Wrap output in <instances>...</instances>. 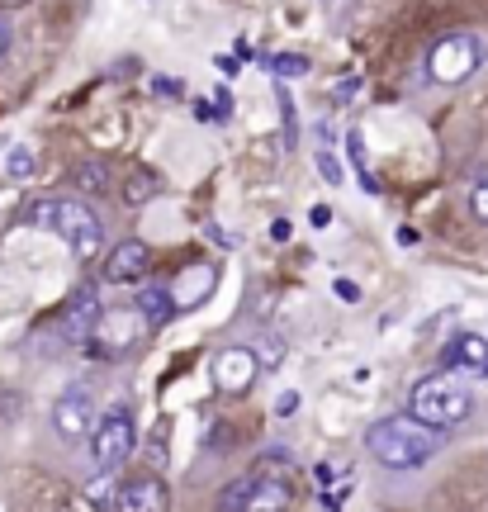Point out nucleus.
Segmentation results:
<instances>
[{
	"instance_id": "obj_4",
	"label": "nucleus",
	"mask_w": 488,
	"mask_h": 512,
	"mask_svg": "<svg viewBox=\"0 0 488 512\" xmlns=\"http://www.w3.org/2000/svg\"><path fill=\"white\" fill-rule=\"evenodd\" d=\"M133 451H138V427H133V413H128V408H109L105 418L95 422V432H91L95 470H119Z\"/></svg>"
},
{
	"instance_id": "obj_26",
	"label": "nucleus",
	"mask_w": 488,
	"mask_h": 512,
	"mask_svg": "<svg viewBox=\"0 0 488 512\" xmlns=\"http://www.w3.org/2000/svg\"><path fill=\"white\" fill-rule=\"evenodd\" d=\"M308 223H313V228H327V223H332V209H327V204L308 209Z\"/></svg>"
},
{
	"instance_id": "obj_24",
	"label": "nucleus",
	"mask_w": 488,
	"mask_h": 512,
	"mask_svg": "<svg viewBox=\"0 0 488 512\" xmlns=\"http://www.w3.org/2000/svg\"><path fill=\"white\" fill-rule=\"evenodd\" d=\"M271 67H275V76H299V72H308L304 57H275Z\"/></svg>"
},
{
	"instance_id": "obj_11",
	"label": "nucleus",
	"mask_w": 488,
	"mask_h": 512,
	"mask_svg": "<svg viewBox=\"0 0 488 512\" xmlns=\"http://www.w3.org/2000/svg\"><path fill=\"white\" fill-rule=\"evenodd\" d=\"M133 304L147 313L152 328H162V323H171V318L181 313V299H176V285H171V280H147Z\"/></svg>"
},
{
	"instance_id": "obj_8",
	"label": "nucleus",
	"mask_w": 488,
	"mask_h": 512,
	"mask_svg": "<svg viewBox=\"0 0 488 512\" xmlns=\"http://www.w3.org/2000/svg\"><path fill=\"white\" fill-rule=\"evenodd\" d=\"M152 275V247L143 238H124L105 261V280L109 285H143Z\"/></svg>"
},
{
	"instance_id": "obj_29",
	"label": "nucleus",
	"mask_w": 488,
	"mask_h": 512,
	"mask_svg": "<svg viewBox=\"0 0 488 512\" xmlns=\"http://www.w3.org/2000/svg\"><path fill=\"white\" fill-rule=\"evenodd\" d=\"M285 238H290V223L275 219V223H271V242H285Z\"/></svg>"
},
{
	"instance_id": "obj_14",
	"label": "nucleus",
	"mask_w": 488,
	"mask_h": 512,
	"mask_svg": "<svg viewBox=\"0 0 488 512\" xmlns=\"http://www.w3.org/2000/svg\"><path fill=\"white\" fill-rule=\"evenodd\" d=\"M446 366H465L470 375H484L488 370V337H474V332H460L451 347H446V356H441Z\"/></svg>"
},
{
	"instance_id": "obj_22",
	"label": "nucleus",
	"mask_w": 488,
	"mask_h": 512,
	"mask_svg": "<svg viewBox=\"0 0 488 512\" xmlns=\"http://www.w3.org/2000/svg\"><path fill=\"white\" fill-rule=\"evenodd\" d=\"M470 214H474L479 223H488V176L470 190Z\"/></svg>"
},
{
	"instance_id": "obj_16",
	"label": "nucleus",
	"mask_w": 488,
	"mask_h": 512,
	"mask_svg": "<svg viewBox=\"0 0 488 512\" xmlns=\"http://www.w3.org/2000/svg\"><path fill=\"white\" fill-rule=\"evenodd\" d=\"M162 195V176L152 171V166H138L133 176H128V185H124V204H147V200H157Z\"/></svg>"
},
{
	"instance_id": "obj_19",
	"label": "nucleus",
	"mask_w": 488,
	"mask_h": 512,
	"mask_svg": "<svg viewBox=\"0 0 488 512\" xmlns=\"http://www.w3.org/2000/svg\"><path fill=\"white\" fill-rule=\"evenodd\" d=\"M166 441H171V422L157 418V427H152V437H147V465H166Z\"/></svg>"
},
{
	"instance_id": "obj_23",
	"label": "nucleus",
	"mask_w": 488,
	"mask_h": 512,
	"mask_svg": "<svg viewBox=\"0 0 488 512\" xmlns=\"http://www.w3.org/2000/svg\"><path fill=\"white\" fill-rule=\"evenodd\" d=\"M256 356H261V366H280V356H285V342H280V337H266Z\"/></svg>"
},
{
	"instance_id": "obj_30",
	"label": "nucleus",
	"mask_w": 488,
	"mask_h": 512,
	"mask_svg": "<svg viewBox=\"0 0 488 512\" xmlns=\"http://www.w3.org/2000/svg\"><path fill=\"white\" fill-rule=\"evenodd\" d=\"M0 5H5V10H10V5H24V0H0Z\"/></svg>"
},
{
	"instance_id": "obj_28",
	"label": "nucleus",
	"mask_w": 488,
	"mask_h": 512,
	"mask_svg": "<svg viewBox=\"0 0 488 512\" xmlns=\"http://www.w3.org/2000/svg\"><path fill=\"white\" fill-rule=\"evenodd\" d=\"M337 294H342L346 304H356V299H361V290H356V285H351V280H337Z\"/></svg>"
},
{
	"instance_id": "obj_27",
	"label": "nucleus",
	"mask_w": 488,
	"mask_h": 512,
	"mask_svg": "<svg viewBox=\"0 0 488 512\" xmlns=\"http://www.w3.org/2000/svg\"><path fill=\"white\" fill-rule=\"evenodd\" d=\"M10 43H15V29H10V19H0V57L10 53Z\"/></svg>"
},
{
	"instance_id": "obj_5",
	"label": "nucleus",
	"mask_w": 488,
	"mask_h": 512,
	"mask_svg": "<svg viewBox=\"0 0 488 512\" xmlns=\"http://www.w3.org/2000/svg\"><path fill=\"white\" fill-rule=\"evenodd\" d=\"M427 72L432 81L441 86H460V81H470L479 72V38L474 34H446L432 43V53H427Z\"/></svg>"
},
{
	"instance_id": "obj_17",
	"label": "nucleus",
	"mask_w": 488,
	"mask_h": 512,
	"mask_svg": "<svg viewBox=\"0 0 488 512\" xmlns=\"http://www.w3.org/2000/svg\"><path fill=\"white\" fill-rule=\"evenodd\" d=\"M86 503H95V508H119V475H114V470H100V475L86 484Z\"/></svg>"
},
{
	"instance_id": "obj_15",
	"label": "nucleus",
	"mask_w": 488,
	"mask_h": 512,
	"mask_svg": "<svg viewBox=\"0 0 488 512\" xmlns=\"http://www.w3.org/2000/svg\"><path fill=\"white\" fill-rule=\"evenodd\" d=\"M256 475V470H252ZM290 503V479H275V475H256L252 479V494L242 508L247 512H271V508H285Z\"/></svg>"
},
{
	"instance_id": "obj_7",
	"label": "nucleus",
	"mask_w": 488,
	"mask_h": 512,
	"mask_svg": "<svg viewBox=\"0 0 488 512\" xmlns=\"http://www.w3.org/2000/svg\"><path fill=\"white\" fill-rule=\"evenodd\" d=\"M256 375H261V356L252 347H223L214 356V384L218 394H228V399L247 394L256 384Z\"/></svg>"
},
{
	"instance_id": "obj_10",
	"label": "nucleus",
	"mask_w": 488,
	"mask_h": 512,
	"mask_svg": "<svg viewBox=\"0 0 488 512\" xmlns=\"http://www.w3.org/2000/svg\"><path fill=\"white\" fill-rule=\"evenodd\" d=\"M53 427L57 437L67 441H86L95 432V403L86 389H72V394H62V399L53 403Z\"/></svg>"
},
{
	"instance_id": "obj_1",
	"label": "nucleus",
	"mask_w": 488,
	"mask_h": 512,
	"mask_svg": "<svg viewBox=\"0 0 488 512\" xmlns=\"http://www.w3.org/2000/svg\"><path fill=\"white\" fill-rule=\"evenodd\" d=\"M365 451L380 460L384 470H417L441 451V427L398 413V418H380L365 432Z\"/></svg>"
},
{
	"instance_id": "obj_6",
	"label": "nucleus",
	"mask_w": 488,
	"mask_h": 512,
	"mask_svg": "<svg viewBox=\"0 0 488 512\" xmlns=\"http://www.w3.org/2000/svg\"><path fill=\"white\" fill-rule=\"evenodd\" d=\"M147 328H152V323H147V313L138 309V304H133V309H100L95 332H91V347L114 361V356H124V351L138 347Z\"/></svg>"
},
{
	"instance_id": "obj_18",
	"label": "nucleus",
	"mask_w": 488,
	"mask_h": 512,
	"mask_svg": "<svg viewBox=\"0 0 488 512\" xmlns=\"http://www.w3.org/2000/svg\"><path fill=\"white\" fill-rule=\"evenodd\" d=\"M76 185H81L86 195H100V190H109V166L105 162H81V166H76Z\"/></svg>"
},
{
	"instance_id": "obj_25",
	"label": "nucleus",
	"mask_w": 488,
	"mask_h": 512,
	"mask_svg": "<svg viewBox=\"0 0 488 512\" xmlns=\"http://www.w3.org/2000/svg\"><path fill=\"white\" fill-rule=\"evenodd\" d=\"M318 171H323V176H327V181H332V185H342V166L332 162L327 152H318Z\"/></svg>"
},
{
	"instance_id": "obj_21",
	"label": "nucleus",
	"mask_w": 488,
	"mask_h": 512,
	"mask_svg": "<svg viewBox=\"0 0 488 512\" xmlns=\"http://www.w3.org/2000/svg\"><path fill=\"white\" fill-rule=\"evenodd\" d=\"M252 479H256V475L233 479V484H228V494L218 498V503H223V508H242V503H247V494H252Z\"/></svg>"
},
{
	"instance_id": "obj_12",
	"label": "nucleus",
	"mask_w": 488,
	"mask_h": 512,
	"mask_svg": "<svg viewBox=\"0 0 488 512\" xmlns=\"http://www.w3.org/2000/svg\"><path fill=\"white\" fill-rule=\"evenodd\" d=\"M166 503H171V494H166V484L157 475H138L119 489V508L124 512H162Z\"/></svg>"
},
{
	"instance_id": "obj_2",
	"label": "nucleus",
	"mask_w": 488,
	"mask_h": 512,
	"mask_svg": "<svg viewBox=\"0 0 488 512\" xmlns=\"http://www.w3.org/2000/svg\"><path fill=\"white\" fill-rule=\"evenodd\" d=\"M29 219H34L38 228L57 233V238L72 247L76 261H95V256H100L105 223H100V214H95L91 204H81V200H43V204H34V214H29Z\"/></svg>"
},
{
	"instance_id": "obj_3",
	"label": "nucleus",
	"mask_w": 488,
	"mask_h": 512,
	"mask_svg": "<svg viewBox=\"0 0 488 512\" xmlns=\"http://www.w3.org/2000/svg\"><path fill=\"white\" fill-rule=\"evenodd\" d=\"M408 413L441 427V432H451V427H460L474 413V394L455 375H432V380H422L408 394Z\"/></svg>"
},
{
	"instance_id": "obj_13",
	"label": "nucleus",
	"mask_w": 488,
	"mask_h": 512,
	"mask_svg": "<svg viewBox=\"0 0 488 512\" xmlns=\"http://www.w3.org/2000/svg\"><path fill=\"white\" fill-rule=\"evenodd\" d=\"M171 285H176L181 309H195V304H204V299H209V290L218 285V271H214V266H185Z\"/></svg>"
},
{
	"instance_id": "obj_9",
	"label": "nucleus",
	"mask_w": 488,
	"mask_h": 512,
	"mask_svg": "<svg viewBox=\"0 0 488 512\" xmlns=\"http://www.w3.org/2000/svg\"><path fill=\"white\" fill-rule=\"evenodd\" d=\"M95 318H100V299H95V290L86 285V290H76L72 299H67V309L57 313V337L81 347V342H91Z\"/></svg>"
},
{
	"instance_id": "obj_20",
	"label": "nucleus",
	"mask_w": 488,
	"mask_h": 512,
	"mask_svg": "<svg viewBox=\"0 0 488 512\" xmlns=\"http://www.w3.org/2000/svg\"><path fill=\"white\" fill-rule=\"evenodd\" d=\"M5 171H10V181H29V176H34V152H29V147H15V152L5 157Z\"/></svg>"
}]
</instances>
